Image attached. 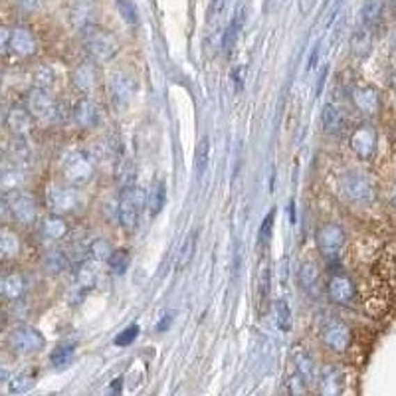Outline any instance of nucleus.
<instances>
[{
	"label": "nucleus",
	"mask_w": 396,
	"mask_h": 396,
	"mask_svg": "<svg viewBox=\"0 0 396 396\" xmlns=\"http://www.w3.org/2000/svg\"><path fill=\"white\" fill-rule=\"evenodd\" d=\"M32 123H34V117L28 111V107H22V105H13L4 119V125L14 137L28 135L32 131Z\"/></svg>",
	"instance_id": "obj_13"
},
{
	"label": "nucleus",
	"mask_w": 396,
	"mask_h": 396,
	"mask_svg": "<svg viewBox=\"0 0 396 396\" xmlns=\"http://www.w3.org/2000/svg\"><path fill=\"white\" fill-rule=\"evenodd\" d=\"M274 216L276 212L271 210L268 216L264 218V224H262V230H260V244H266L271 236V224H274Z\"/></svg>",
	"instance_id": "obj_44"
},
{
	"label": "nucleus",
	"mask_w": 396,
	"mask_h": 396,
	"mask_svg": "<svg viewBox=\"0 0 396 396\" xmlns=\"http://www.w3.org/2000/svg\"><path fill=\"white\" fill-rule=\"evenodd\" d=\"M26 290V280L20 271H13V274H6L2 281H0V294L4 299L8 301H16L20 299Z\"/></svg>",
	"instance_id": "obj_18"
},
{
	"label": "nucleus",
	"mask_w": 396,
	"mask_h": 396,
	"mask_svg": "<svg viewBox=\"0 0 396 396\" xmlns=\"http://www.w3.org/2000/svg\"><path fill=\"white\" fill-rule=\"evenodd\" d=\"M317 246L321 256L327 262H335L339 260V254L345 246V232L339 224H325L317 232Z\"/></svg>",
	"instance_id": "obj_8"
},
{
	"label": "nucleus",
	"mask_w": 396,
	"mask_h": 396,
	"mask_svg": "<svg viewBox=\"0 0 396 396\" xmlns=\"http://www.w3.org/2000/svg\"><path fill=\"white\" fill-rule=\"evenodd\" d=\"M62 175L68 184L84 187L93 177V163L84 151H68L62 159Z\"/></svg>",
	"instance_id": "obj_3"
},
{
	"label": "nucleus",
	"mask_w": 396,
	"mask_h": 396,
	"mask_svg": "<svg viewBox=\"0 0 396 396\" xmlns=\"http://www.w3.org/2000/svg\"><path fill=\"white\" fill-rule=\"evenodd\" d=\"M109 91H111V97L117 105H127L133 100V93H135V81L127 76V74H121L117 72L109 79Z\"/></svg>",
	"instance_id": "obj_16"
},
{
	"label": "nucleus",
	"mask_w": 396,
	"mask_h": 396,
	"mask_svg": "<svg viewBox=\"0 0 396 396\" xmlns=\"http://www.w3.org/2000/svg\"><path fill=\"white\" fill-rule=\"evenodd\" d=\"M52 81H54V74H52V70L48 68H42L36 72V76H34V88H40V90H48L52 86Z\"/></svg>",
	"instance_id": "obj_41"
},
{
	"label": "nucleus",
	"mask_w": 396,
	"mask_h": 396,
	"mask_svg": "<svg viewBox=\"0 0 396 396\" xmlns=\"http://www.w3.org/2000/svg\"><path fill=\"white\" fill-rule=\"evenodd\" d=\"M276 321H278V327L281 331H290L292 327V311L285 299H278L276 301Z\"/></svg>",
	"instance_id": "obj_37"
},
{
	"label": "nucleus",
	"mask_w": 396,
	"mask_h": 396,
	"mask_svg": "<svg viewBox=\"0 0 396 396\" xmlns=\"http://www.w3.org/2000/svg\"><path fill=\"white\" fill-rule=\"evenodd\" d=\"M269 266L268 262L264 260L262 264H260V274H258V311H260V315H264L266 313V307L269 303Z\"/></svg>",
	"instance_id": "obj_22"
},
{
	"label": "nucleus",
	"mask_w": 396,
	"mask_h": 396,
	"mask_svg": "<svg viewBox=\"0 0 396 396\" xmlns=\"http://www.w3.org/2000/svg\"><path fill=\"white\" fill-rule=\"evenodd\" d=\"M111 254H113V252H111V246H109L107 240H103V238L93 240V242L90 244V258L91 260H95V262H100V260H109Z\"/></svg>",
	"instance_id": "obj_39"
},
{
	"label": "nucleus",
	"mask_w": 396,
	"mask_h": 396,
	"mask_svg": "<svg viewBox=\"0 0 396 396\" xmlns=\"http://www.w3.org/2000/svg\"><path fill=\"white\" fill-rule=\"evenodd\" d=\"M8 48L20 58H30L36 52V38L28 28H14L10 32Z\"/></svg>",
	"instance_id": "obj_15"
},
{
	"label": "nucleus",
	"mask_w": 396,
	"mask_h": 396,
	"mask_svg": "<svg viewBox=\"0 0 396 396\" xmlns=\"http://www.w3.org/2000/svg\"><path fill=\"white\" fill-rule=\"evenodd\" d=\"M81 42L84 48L95 62H109L117 52H119V42L116 36L97 24L84 26L81 30Z\"/></svg>",
	"instance_id": "obj_1"
},
{
	"label": "nucleus",
	"mask_w": 396,
	"mask_h": 396,
	"mask_svg": "<svg viewBox=\"0 0 396 396\" xmlns=\"http://www.w3.org/2000/svg\"><path fill=\"white\" fill-rule=\"evenodd\" d=\"M343 192L349 200H353L357 205H372L377 198V187L371 177H367L365 173H358V171L347 173L343 179Z\"/></svg>",
	"instance_id": "obj_4"
},
{
	"label": "nucleus",
	"mask_w": 396,
	"mask_h": 396,
	"mask_svg": "<svg viewBox=\"0 0 396 396\" xmlns=\"http://www.w3.org/2000/svg\"><path fill=\"white\" fill-rule=\"evenodd\" d=\"M93 84H95V76H93V70H91L90 65H81V68H77L76 72H74V86L79 91L88 93L93 88Z\"/></svg>",
	"instance_id": "obj_34"
},
{
	"label": "nucleus",
	"mask_w": 396,
	"mask_h": 396,
	"mask_svg": "<svg viewBox=\"0 0 396 396\" xmlns=\"http://www.w3.org/2000/svg\"><path fill=\"white\" fill-rule=\"evenodd\" d=\"M224 6H226V0H210L208 2V22L210 24H216V20L224 13Z\"/></svg>",
	"instance_id": "obj_43"
},
{
	"label": "nucleus",
	"mask_w": 396,
	"mask_h": 396,
	"mask_svg": "<svg viewBox=\"0 0 396 396\" xmlns=\"http://www.w3.org/2000/svg\"><path fill=\"white\" fill-rule=\"evenodd\" d=\"M353 103L361 113L365 116H377L381 111V95L371 86H355L351 91Z\"/></svg>",
	"instance_id": "obj_12"
},
{
	"label": "nucleus",
	"mask_w": 396,
	"mask_h": 396,
	"mask_svg": "<svg viewBox=\"0 0 396 396\" xmlns=\"http://www.w3.org/2000/svg\"><path fill=\"white\" fill-rule=\"evenodd\" d=\"M299 283L309 295H319V268L313 262L299 266Z\"/></svg>",
	"instance_id": "obj_20"
},
{
	"label": "nucleus",
	"mask_w": 396,
	"mask_h": 396,
	"mask_svg": "<svg viewBox=\"0 0 396 396\" xmlns=\"http://www.w3.org/2000/svg\"><path fill=\"white\" fill-rule=\"evenodd\" d=\"M46 205L50 206V210H54V214L74 212L77 206V194L72 187L52 184L46 191Z\"/></svg>",
	"instance_id": "obj_11"
},
{
	"label": "nucleus",
	"mask_w": 396,
	"mask_h": 396,
	"mask_svg": "<svg viewBox=\"0 0 396 396\" xmlns=\"http://www.w3.org/2000/svg\"><path fill=\"white\" fill-rule=\"evenodd\" d=\"M74 351L76 345L74 343H64V345H58L50 355V363L56 369H64L65 365H70V361L74 358Z\"/></svg>",
	"instance_id": "obj_32"
},
{
	"label": "nucleus",
	"mask_w": 396,
	"mask_h": 396,
	"mask_svg": "<svg viewBox=\"0 0 396 396\" xmlns=\"http://www.w3.org/2000/svg\"><path fill=\"white\" fill-rule=\"evenodd\" d=\"M147 200V194L139 187H127L119 196V222L127 232H133L139 224L141 210Z\"/></svg>",
	"instance_id": "obj_2"
},
{
	"label": "nucleus",
	"mask_w": 396,
	"mask_h": 396,
	"mask_svg": "<svg viewBox=\"0 0 396 396\" xmlns=\"http://www.w3.org/2000/svg\"><path fill=\"white\" fill-rule=\"evenodd\" d=\"M306 379L295 372L290 377V384H287V390H290V396H306Z\"/></svg>",
	"instance_id": "obj_40"
},
{
	"label": "nucleus",
	"mask_w": 396,
	"mask_h": 396,
	"mask_svg": "<svg viewBox=\"0 0 396 396\" xmlns=\"http://www.w3.org/2000/svg\"><path fill=\"white\" fill-rule=\"evenodd\" d=\"M323 343L335 353H345L351 345V331L341 319H329L323 325Z\"/></svg>",
	"instance_id": "obj_9"
},
{
	"label": "nucleus",
	"mask_w": 396,
	"mask_h": 396,
	"mask_svg": "<svg viewBox=\"0 0 396 396\" xmlns=\"http://www.w3.org/2000/svg\"><path fill=\"white\" fill-rule=\"evenodd\" d=\"M343 377L337 367H325L319 377V396H341Z\"/></svg>",
	"instance_id": "obj_17"
},
{
	"label": "nucleus",
	"mask_w": 396,
	"mask_h": 396,
	"mask_svg": "<svg viewBox=\"0 0 396 396\" xmlns=\"http://www.w3.org/2000/svg\"><path fill=\"white\" fill-rule=\"evenodd\" d=\"M355 295H357L355 283L349 280L347 276H341V274L333 276L331 281H329V297H331L333 303L349 307L355 301Z\"/></svg>",
	"instance_id": "obj_14"
},
{
	"label": "nucleus",
	"mask_w": 396,
	"mask_h": 396,
	"mask_svg": "<svg viewBox=\"0 0 396 396\" xmlns=\"http://www.w3.org/2000/svg\"><path fill=\"white\" fill-rule=\"evenodd\" d=\"M26 107L32 113L34 119L40 121H52L58 117V102L54 100L48 90H40V88H32L26 93Z\"/></svg>",
	"instance_id": "obj_7"
},
{
	"label": "nucleus",
	"mask_w": 396,
	"mask_h": 396,
	"mask_svg": "<svg viewBox=\"0 0 396 396\" xmlns=\"http://www.w3.org/2000/svg\"><path fill=\"white\" fill-rule=\"evenodd\" d=\"M40 232L46 240H62L65 234H68V222L64 218L58 216V214H50L42 220V226Z\"/></svg>",
	"instance_id": "obj_21"
},
{
	"label": "nucleus",
	"mask_w": 396,
	"mask_h": 396,
	"mask_svg": "<svg viewBox=\"0 0 396 396\" xmlns=\"http://www.w3.org/2000/svg\"><path fill=\"white\" fill-rule=\"evenodd\" d=\"M149 210H151V214L157 216L161 210H163V206H165V200H166V187H165V180H155L153 182V189L149 192Z\"/></svg>",
	"instance_id": "obj_29"
},
{
	"label": "nucleus",
	"mask_w": 396,
	"mask_h": 396,
	"mask_svg": "<svg viewBox=\"0 0 396 396\" xmlns=\"http://www.w3.org/2000/svg\"><path fill=\"white\" fill-rule=\"evenodd\" d=\"M107 262H109V269H111L116 276H123L129 268V252L125 248L113 250V254H111V258H109Z\"/></svg>",
	"instance_id": "obj_35"
},
{
	"label": "nucleus",
	"mask_w": 396,
	"mask_h": 396,
	"mask_svg": "<svg viewBox=\"0 0 396 396\" xmlns=\"http://www.w3.org/2000/svg\"><path fill=\"white\" fill-rule=\"evenodd\" d=\"M390 205L396 208V184H395V189H393V192H390Z\"/></svg>",
	"instance_id": "obj_46"
},
{
	"label": "nucleus",
	"mask_w": 396,
	"mask_h": 396,
	"mask_svg": "<svg viewBox=\"0 0 396 396\" xmlns=\"http://www.w3.org/2000/svg\"><path fill=\"white\" fill-rule=\"evenodd\" d=\"M377 301H379V303H383V306H384V301H383V299H381V295L377 297ZM372 303H374V299H369V301H367V307H371Z\"/></svg>",
	"instance_id": "obj_47"
},
{
	"label": "nucleus",
	"mask_w": 396,
	"mask_h": 396,
	"mask_svg": "<svg viewBox=\"0 0 396 396\" xmlns=\"http://www.w3.org/2000/svg\"><path fill=\"white\" fill-rule=\"evenodd\" d=\"M208 159H210V141H208V137H203L198 141L196 155H194V171H196V179L198 180L205 177Z\"/></svg>",
	"instance_id": "obj_27"
},
{
	"label": "nucleus",
	"mask_w": 396,
	"mask_h": 396,
	"mask_svg": "<svg viewBox=\"0 0 396 396\" xmlns=\"http://www.w3.org/2000/svg\"><path fill=\"white\" fill-rule=\"evenodd\" d=\"M117 8H119V14L123 16V20L127 24L135 26L139 22V13H137V6L133 0H117Z\"/></svg>",
	"instance_id": "obj_38"
},
{
	"label": "nucleus",
	"mask_w": 396,
	"mask_h": 396,
	"mask_svg": "<svg viewBox=\"0 0 396 396\" xmlns=\"http://www.w3.org/2000/svg\"><path fill=\"white\" fill-rule=\"evenodd\" d=\"M121 390H123V379H116L107 388V396H121Z\"/></svg>",
	"instance_id": "obj_45"
},
{
	"label": "nucleus",
	"mask_w": 396,
	"mask_h": 396,
	"mask_svg": "<svg viewBox=\"0 0 396 396\" xmlns=\"http://www.w3.org/2000/svg\"><path fill=\"white\" fill-rule=\"evenodd\" d=\"M77 283L86 292H90V290L95 287V283H97V268H95L93 262H90V260L81 262V266L77 269Z\"/></svg>",
	"instance_id": "obj_26"
},
{
	"label": "nucleus",
	"mask_w": 396,
	"mask_h": 396,
	"mask_svg": "<svg viewBox=\"0 0 396 396\" xmlns=\"http://www.w3.org/2000/svg\"><path fill=\"white\" fill-rule=\"evenodd\" d=\"M242 24L244 8H240V10H236V14H234V18L230 20L226 32L222 34V52H224L226 56H230L232 50H234V46H236V42H238V34H240V30H242Z\"/></svg>",
	"instance_id": "obj_23"
},
{
	"label": "nucleus",
	"mask_w": 396,
	"mask_h": 396,
	"mask_svg": "<svg viewBox=\"0 0 396 396\" xmlns=\"http://www.w3.org/2000/svg\"><path fill=\"white\" fill-rule=\"evenodd\" d=\"M196 230H192L187 238H184V242L180 246V252H179V264H177V268L179 269H184L189 264L192 262V256H194V250H196Z\"/></svg>",
	"instance_id": "obj_33"
},
{
	"label": "nucleus",
	"mask_w": 396,
	"mask_h": 396,
	"mask_svg": "<svg viewBox=\"0 0 396 396\" xmlns=\"http://www.w3.org/2000/svg\"><path fill=\"white\" fill-rule=\"evenodd\" d=\"M36 383V372H18L14 374L8 383V393L10 395H24Z\"/></svg>",
	"instance_id": "obj_28"
},
{
	"label": "nucleus",
	"mask_w": 396,
	"mask_h": 396,
	"mask_svg": "<svg viewBox=\"0 0 396 396\" xmlns=\"http://www.w3.org/2000/svg\"><path fill=\"white\" fill-rule=\"evenodd\" d=\"M65 264H68V254L60 252V250L48 252L44 256V268L48 269L50 274H60L65 268Z\"/></svg>",
	"instance_id": "obj_36"
},
{
	"label": "nucleus",
	"mask_w": 396,
	"mask_h": 396,
	"mask_svg": "<svg viewBox=\"0 0 396 396\" xmlns=\"http://www.w3.org/2000/svg\"><path fill=\"white\" fill-rule=\"evenodd\" d=\"M4 205L10 210L13 218L22 226H32L38 218V206L36 200L26 192L14 191L13 194L4 196Z\"/></svg>",
	"instance_id": "obj_6"
},
{
	"label": "nucleus",
	"mask_w": 396,
	"mask_h": 396,
	"mask_svg": "<svg viewBox=\"0 0 396 396\" xmlns=\"http://www.w3.org/2000/svg\"><path fill=\"white\" fill-rule=\"evenodd\" d=\"M139 335V327L137 325H129L125 331H121L117 335L116 339V345L119 347H125V345H131L133 341H135V337Z\"/></svg>",
	"instance_id": "obj_42"
},
{
	"label": "nucleus",
	"mask_w": 396,
	"mask_h": 396,
	"mask_svg": "<svg viewBox=\"0 0 396 396\" xmlns=\"http://www.w3.org/2000/svg\"><path fill=\"white\" fill-rule=\"evenodd\" d=\"M377 145H379V135L371 125H361L351 135V149L363 161L372 159V155L377 153Z\"/></svg>",
	"instance_id": "obj_10"
},
{
	"label": "nucleus",
	"mask_w": 396,
	"mask_h": 396,
	"mask_svg": "<svg viewBox=\"0 0 396 396\" xmlns=\"http://www.w3.org/2000/svg\"><path fill=\"white\" fill-rule=\"evenodd\" d=\"M8 345L18 355H36L44 349L46 341L36 327L18 325V327H14L10 337H8Z\"/></svg>",
	"instance_id": "obj_5"
},
{
	"label": "nucleus",
	"mask_w": 396,
	"mask_h": 396,
	"mask_svg": "<svg viewBox=\"0 0 396 396\" xmlns=\"http://www.w3.org/2000/svg\"><path fill=\"white\" fill-rule=\"evenodd\" d=\"M18 252H20L18 236L4 228V230L0 232V256L4 258V260H13V258L18 256Z\"/></svg>",
	"instance_id": "obj_25"
},
{
	"label": "nucleus",
	"mask_w": 396,
	"mask_h": 396,
	"mask_svg": "<svg viewBox=\"0 0 396 396\" xmlns=\"http://www.w3.org/2000/svg\"><path fill=\"white\" fill-rule=\"evenodd\" d=\"M294 361H295V367H297V372L306 379L307 383L313 379V374H315V365H313V358L307 355V351L303 349H295L294 351Z\"/></svg>",
	"instance_id": "obj_31"
},
{
	"label": "nucleus",
	"mask_w": 396,
	"mask_h": 396,
	"mask_svg": "<svg viewBox=\"0 0 396 396\" xmlns=\"http://www.w3.org/2000/svg\"><path fill=\"white\" fill-rule=\"evenodd\" d=\"M72 116H74V121H76L79 127H93L97 123V105L91 102V100H88V97H84V100H79L76 103Z\"/></svg>",
	"instance_id": "obj_19"
},
{
	"label": "nucleus",
	"mask_w": 396,
	"mask_h": 396,
	"mask_svg": "<svg viewBox=\"0 0 396 396\" xmlns=\"http://www.w3.org/2000/svg\"><path fill=\"white\" fill-rule=\"evenodd\" d=\"M321 123H323V129L327 133H331V135L341 133V129H343V116H341L339 107L333 105V103H327L323 107V111H321Z\"/></svg>",
	"instance_id": "obj_24"
},
{
	"label": "nucleus",
	"mask_w": 396,
	"mask_h": 396,
	"mask_svg": "<svg viewBox=\"0 0 396 396\" xmlns=\"http://www.w3.org/2000/svg\"><path fill=\"white\" fill-rule=\"evenodd\" d=\"M384 13V0H367L363 6V22L365 26H377Z\"/></svg>",
	"instance_id": "obj_30"
}]
</instances>
